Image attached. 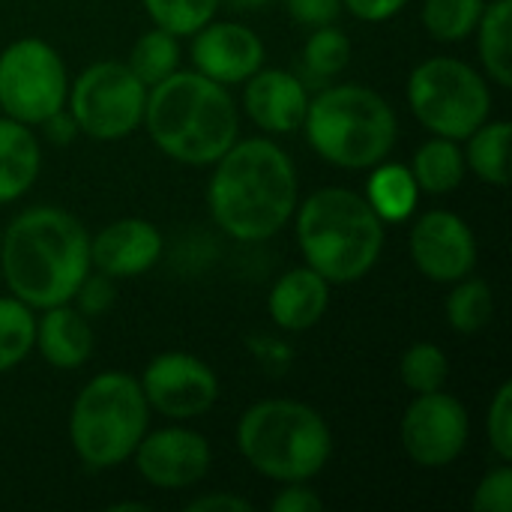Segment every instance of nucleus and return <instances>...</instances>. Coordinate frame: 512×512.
<instances>
[{"label":"nucleus","mask_w":512,"mask_h":512,"mask_svg":"<svg viewBox=\"0 0 512 512\" xmlns=\"http://www.w3.org/2000/svg\"><path fill=\"white\" fill-rule=\"evenodd\" d=\"M300 180L294 159L270 138H237L216 162L207 207L219 231L237 243L276 237L297 210Z\"/></svg>","instance_id":"f257e3e1"},{"label":"nucleus","mask_w":512,"mask_h":512,"mask_svg":"<svg viewBox=\"0 0 512 512\" xmlns=\"http://www.w3.org/2000/svg\"><path fill=\"white\" fill-rule=\"evenodd\" d=\"M90 270V234L69 210L27 207L0 237V282L36 312L72 303Z\"/></svg>","instance_id":"f03ea898"},{"label":"nucleus","mask_w":512,"mask_h":512,"mask_svg":"<svg viewBox=\"0 0 512 512\" xmlns=\"http://www.w3.org/2000/svg\"><path fill=\"white\" fill-rule=\"evenodd\" d=\"M141 126L159 153L192 168L213 165L240 138L228 87L195 69H177L147 90Z\"/></svg>","instance_id":"7ed1b4c3"},{"label":"nucleus","mask_w":512,"mask_h":512,"mask_svg":"<svg viewBox=\"0 0 512 512\" xmlns=\"http://www.w3.org/2000/svg\"><path fill=\"white\" fill-rule=\"evenodd\" d=\"M294 216L306 267L321 273L330 285L366 279L384 252L387 225L354 189L324 186L300 201Z\"/></svg>","instance_id":"20e7f679"},{"label":"nucleus","mask_w":512,"mask_h":512,"mask_svg":"<svg viewBox=\"0 0 512 512\" xmlns=\"http://www.w3.org/2000/svg\"><path fill=\"white\" fill-rule=\"evenodd\" d=\"M243 462L273 480L309 483L333 456V432L321 411L297 399H261L243 411L234 432Z\"/></svg>","instance_id":"39448f33"},{"label":"nucleus","mask_w":512,"mask_h":512,"mask_svg":"<svg viewBox=\"0 0 512 512\" xmlns=\"http://www.w3.org/2000/svg\"><path fill=\"white\" fill-rule=\"evenodd\" d=\"M300 129L324 162L345 171H369L384 162L399 138L393 105L363 84H327L309 96Z\"/></svg>","instance_id":"423d86ee"},{"label":"nucleus","mask_w":512,"mask_h":512,"mask_svg":"<svg viewBox=\"0 0 512 512\" xmlns=\"http://www.w3.org/2000/svg\"><path fill=\"white\" fill-rule=\"evenodd\" d=\"M150 414L138 378L99 372L78 390L69 408V447L90 471L120 468L147 435Z\"/></svg>","instance_id":"0eeeda50"},{"label":"nucleus","mask_w":512,"mask_h":512,"mask_svg":"<svg viewBox=\"0 0 512 512\" xmlns=\"http://www.w3.org/2000/svg\"><path fill=\"white\" fill-rule=\"evenodd\" d=\"M408 108L423 129L465 141L492 117V81L459 57H429L408 75Z\"/></svg>","instance_id":"6e6552de"},{"label":"nucleus","mask_w":512,"mask_h":512,"mask_svg":"<svg viewBox=\"0 0 512 512\" xmlns=\"http://www.w3.org/2000/svg\"><path fill=\"white\" fill-rule=\"evenodd\" d=\"M147 90L150 87L123 60H96L78 78H69L66 108L81 135L120 141L144 123Z\"/></svg>","instance_id":"1a4fd4ad"},{"label":"nucleus","mask_w":512,"mask_h":512,"mask_svg":"<svg viewBox=\"0 0 512 512\" xmlns=\"http://www.w3.org/2000/svg\"><path fill=\"white\" fill-rule=\"evenodd\" d=\"M66 96L69 72L51 42L21 36L0 51V114L39 126L66 108Z\"/></svg>","instance_id":"9d476101"},{"label":"nucleus","mask_w":512,"mask_h":512,"mask_svg":"<svg viewBox=\"0 0 512 512\" xmlns=\"http://www.w3.org/2000/svg\"><path fill=\"white\" fill-rule=\"evenodd\" d=\"M468 438H471L468 408L453 393L444 390L414 393L399 423L402 450L423 471L450 468L468 450Z\"/></svg>","instance_id":"9b49d317"},{"label":"nucleus","mask_w":512,"mask_h":512,"mask_svg":"<svg viewBox=\"0 0 512 512\" xmlns=\"http://www.w3.org/2000/svg\"><path fill=\"white\" fill-rule=\"evenodd\" d=\"M138 384L144 390L150 411L171 423L195 420L207 414L219 399V378L210 369V363L186 351L156 354L144 366Z\"/></svg>","instance_id":"f8f14e48"},{"label":"nucleus","mask_w":512,"mask_h":512,"mask_svg":"<svg viewBox=\"0 0 512 512\" xmlns=\"http://www.w3.org/2000/svg\"><path fill=\"white\" fill-rule=\"evenodd\" d=\"M132 462L147 486L177 492L198 486L210 474L213 447L201 432L174 423L153 432L147 429V435L138 441L132 453Z\"/></svg>","instance_id":"ddd939ff"},{"label":"nucleus","mask_w":512,"mask_h":512,"mask_svg":"<svg viewBox=\"0 0 512 512\" xmlns=\"http://www.w3.org/2000/svg\"><path fill=\"white\" fill-rule=\"evenodd\" d=\"M414 267L438 285H453L477 267V237L471 225L453 210H426L414 219L408 234Z\"/></svg>","instance_id":"4468645a"},{"label":"nucleus","mask_w":512,"mask_h":512,"mask_svg":"<svg viewBox=\"0 0 512 512\" xmlns=\"http://www.w3.org/2000/svg\"><path fill=\"white\" fill-rule=\"evenodd\" d=\"M192 69L225 84H243L264 66V39L243 21H207L192 36Z\"/></svg>","instance_id":"2eb2a0df"},{"label":"nucleus","mask_w":512,"mask_h":512,"mask_svg":"<svg viewBox=\"0 0 512 512\" xmlns=\"http://www.w3.org/2000/svg\"><path fill=\"white\" fill-rule=\"evenodd\" d=\"M162 252V231L141 216L114 219L90 237V267L114 282L150 273L159 264Z\"/></svg>","instance_id":"dca6fc26"},{"label":"nucleus","mask_w":512,"mask_h":512,"mask_svg":"<svg viewBox=\"0 0 512 512\" xmlns=\"http://www.w3.org/2000/svg\"><path fill=\"white\" fill-rule=\"evenodd\" d=\"M243 84V111L264 135H288L303 126L309 90L297 72L261 66Z\"/></svg>","instance_id":"f3484780"},{"label":"nucleus","mask_w":512,"mask_h":512,"mask_svg":"<svg viewBox=\"0 0 512 512\" xmlns=\"http://www.w3.org/2000/svg\"><path fill=\"white\" fill-rule=\"evenodd\" d=\"M330 309V282L315 273L312 267H294L282 273L267 297V312L279 330L288 333H306Z\"/></svg>","instance_id":"a211bd4d"},{"label":"nucleus","mask_w":512,"mask_h":512,"mask_svg":"<svg viewBox=\"0 0 512 512\" xmlns=\"http://www.w3.org/2000/svg\"><path fill=\"white\" fill-rule=\"evenodd\" d=\"M93 345H96V336H93L90 318L72 303L48 306L36 318L33 348L51 369H60V372L81 369L93 357Z\"/></svg>","instance_id":"6ab92c4d"},{"label":"nucleus","mask_w":512,"mask_h":512,"mask_svg":"<svg viewBox=\"0 0 512 512\" xmlns=\"http://www.w3.org/2000/svg\"><path fill=\"white\" fill-rule=\"evenodd\" d=\"M42 168V147L33 126L0 114V207L24 198Z\"/></svg>","instance_id":"aec40b11"},{"label":"nucleus","mask_w":512,"mask_h":512,"mask_svg":"<svg viewBox=\"0 0 512 512\" xmlns=\"http://www.w3.org/2000/svg\"><path fill=\"white\" fill-rule=\"evenodd\" d=\"M363 198L369 201V207L375 210V216L384 225H399V222H408L417 213L420 186H417L408 165L384 159V162L369 168Z\"/></svg>","instance_id":"412c9836"},{"label":"nucleus","mask_w":512,"mask_h":512,"mask_svg":"<svg viewBox=\"0 0 512 512\" xmlns=\"http://www.w3.org/2000/svg\"><path fill=\"white\" fill-rule=\"evenodd\" d=\"M408 168H411L420 192H426V195H447V192L459 189L465 180V171H468L462 144L453 138H441V135H432L429 141H423L417 147V153L411 156Z\"/></svg>","instance_id":"4be33fe9"},{"label":"nucleus","mask_w":512,"mask_h":512,"mask_svg":"<svg viewBox=\"0 0 512 512\" xmlns=\"http://www.w3.org/2000/svg\"><path fill=\"white\" fill-rule=\"evenodd\" d=\"M510 15L512 0H489L483 15H480L477 30H474L483 75L498 87H510L512 84Z\"/></svg>","instance_id":"5701e85b"},{"label":"nucleus","mask_w":512,"mask_h":512,"mask_svg":"<svg viewBox=\"0 0 512 512\" xmlns=\"http://www.w3.org/2000/svg\"><path fill=\"white\" fill-rule=\"evenodd\" d=\"M465 168L489 183V186H507L510 180V123L507 120H486L465 138Z\"/></svg>","instance_id":"b1692460"},{"label":"nucleus","mask_w":512,"mask_h":512,"mask_svg":"<svg viewBox=\"0 0 512 512\" xmlns=\"http://www.w3.org/2000/svg\"><path fill=\"white\" fill-rule=\"evenodd\" d=\"M447 324L459 333V336H474L483 327H489L492 315H495V294L492 285L477 279V276H465L459 282H453V291L447 294Z\"/></svg>","instance_id":"393cba45"},{"label":"nucleus","mask_w":512,"mask_h":512,"mask_svg":"<svg viewBox=\"0 0 512 512\" xmlns=\"http://www.w3.org/2000/svg\"><path fill=\"white\" fill-rule=\"evenodd\" d=\"M36 345V309L18 297H0V375L21 366Z\"/></svg>","instance_id":"a878e982"},{"label":"nucleus","mask_w":512,"mask_h":512,"mask_svg":"<svg viewBox=\"0 0 512 512\" xmlns=\"http://www.w3.org/2000/svg\"><path fill=\"white\" fill-rule=\"evenodd\" d=\"M126 66L147 84H159L162 78H168L171 72L180 69V39L162 27H150L147 33H141L129 51Z\"/></svg>","instance_id":"bb28decb"},{"label":"nucleus","mask_w":512,"mask_h":512,"mask_svg":"<svg viewBox=\"0 0 512 512\" xmlns=\"http://www.w3.org/2000/svg\"><path fill=\"white\" fill-rule=\"evenodd\" d=\"M300 60L312 81H333L345 72L351 60V39L336 24L312 27L309 39L303 42Z\"/></svg>","instance_id":"cd10ccee"},{"label":"nucleus","mask_w":512,"mask_h":512,"mask_svg":"<svg viewBox=\"0 0 512 512\" xmlns=\"http://www.w3.org/2000/svg\"><path fill=\"white\" fill-rule=\"evenodd\" d=\"M486 0H423L420 18L432 39L438 42H462L474 36Z\"/></svg>","instance_id":"c85d7f7f"},{"label":"nucleus","mask_w":512,"mask_h":512,"mask_svg":"<svg viewBox=\"0 0 512 512\" xmlns=\"http://www.w3.org/2000/svg\"><path fill=\"white\" fill-rule=\"evenodd\" d=\"M147 18L153 21V27H162L168 33H174L177 39L192 36L195 30H201L207 21L216 18L219 12V0H141Z\"/></svg>","instance_id":"c756f323"},{"label":"nucleus","mask_w":512,"mask_h":512,"mask_svg":"<svg viewBox=\"0 0 512 512\" xmlns=\"http://www.w3.org/2000/svg\"><path fill=\"white\" fill-rule=\"evenodd\" d=\"M399 378L411 393L444 390V384L450 378V360L435 342H417L402 354Z\"/></svg>","instance_id":"7c9ffc66"},{"label":"nucleus","mask_w":512,"mask_h":512,"mask_svg":"<svg viewBox=\"0 0 512 512\" xmlns=\"http://www.w3.org/2000/svg\"><path fill=\"white\" fill-rule=\"evenodd\" d=\"M486 435L498 462H512V381H504L489 402Z\"/></svg>","instance_id":"2f4dec72"},{"label":"nucleus","mask_w":512,"mask_h":512,"mask_svg":"<svg viewBox=\"0 0 512 512\" xmlns=\"http://www.w3.org/2000/svg\"><path fill=\"white\" fill-rule=\"evenodd\" d=\"M471 507L477 512H512V468L501 462L498 468L486 471L474 489Z\"/></svg>","instance_id":"473e14b6"},{"label":"nucleus","mask_w":512,"mask_h":512,"mask_svg":"<svg viewBox=\"0 0 512 512\" xmlns=\"http://www.w3.org/2000/svg\"><path fill=\"white\" fill-rule=\"evenodd\" d=\"M72 303H78V309L93 318V315H102L105 309H111L114 303V279L102 276V273H87V279L81 282V288L75 291Z\"/></svg>","instance_id":"72a5a7b5"},{"label":"nucleus","mask_w":512,"mask_h":512,"mask_svg":"<svg viewBox=\"0 0 512 512\" xmlns=\"http://www.w3.org/2000/svg\"><path fill=\"white\" fill-rule=\"evenodd\" d=\"M288 18L297 21L300 27H324L336 24L342 15V0H285Z\"/></svg>","instance_id":"f704fd0d"},{"label":"nucleus","mask_w":512,"mask_h":512,"mask_svg":"<svg viewBox=\"0 0 512 512\" xmlns=\"http://www.w3.org/2000/svg\"><path fill=\"white\" fill-rule=\"evenodd\" d=\"M321 507L324 501L309 483H285L282 492L270 501L273 512H318Z\"/></svg>","instance_id":"c9c22d12"},{"label":"nucleus","mask_w":512,"mask_h":512,"mask_svg":"<svg viewBox=\"0 0 512 512\" xmlns=\"http://www.w3.org/2000/svg\"><path fill=\"white\" fill-rule=\"evenodd\" d=\"M408 3L411 0H342V9H348L360 21L381 24V21H390L393 15H399Z\"/></svg>","instance_id":"e433bc0d"},{"label":"nucleus","mask_w":512,"mask_h":512,"mask_svg":"<svg viewBox=\"0 0 512 512\" xmlns=\"http://www.w3.org/2000/svg\"><path fill=\"white\" fill-rule=\"evenodd\" d=\"M252 512V501L240 498L234 492H210V495H198L195 501L186 504V512Z\"/></svg>","instance_id":"4c0bfd02"},{"label":"nucleus","mask_w":512,"mask_h":512,"mask_svg":"<svg viewBox=\"0 0 512 512\" xmlns=\"http://www.w3.org/2000/svg\"><path fill=\"white\" fill-rule=\"evenodd\" d=\"M42 126V132H45V138L51 141V144H57V147H66V144H72L81 132H78V123H75V117L69 114V108H60L57 114H51L45 123H39Z\"/></svg>","instance_id":"58836bf2"},{"label":"nucleus","mask_w":512,"mask_h":512,"mask_svg":"<svg viewBox=\"0 0 512 512\" xmlns=\"http://www.w3.org/2000/svg\"><path fill=\"white\" fill-rule=\"evenodd\" d=\"M219 3H225V6H231L237 12H258V9L270 6L273 0H219Z\"/></svg>","instance_id":"ea45409f"},{"label":"nucleus","mask_w":512,"mask_h":512,"mask_svg":"<svg viewBox=\"0 0 512 512\" xmlns=\"http://www.w3.org/2000/svg\"><path fill=\"white\" fill-rule=\"evenodd\" d=\"M111 510H147V504H135V501H123V504H111Z\"/></svg>","instance_id":"a19ab883"}]
</instances>
